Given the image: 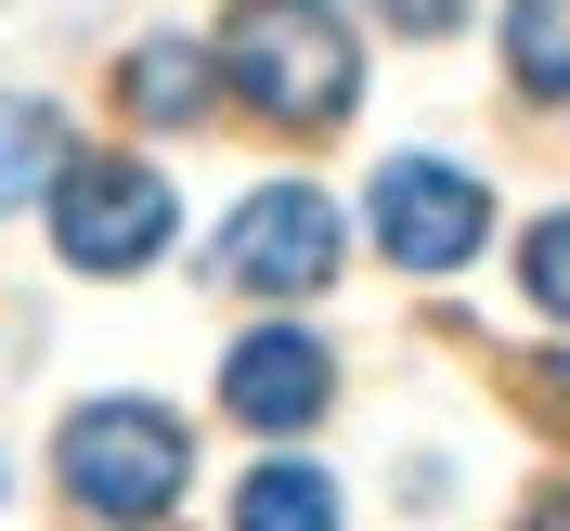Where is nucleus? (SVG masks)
I'll return each instance as SVG.
<instances>
[{"instance_id": "12", "label": "nucleus", "mask_w": 570, "mask_h": 531, "mask_svg": "<svg viewBox=\"0 0 570 531\" xmlns=\"http://www.w3.org/2000/svg\"><path fill=\"white\" fill-rule=\"evenodd\" d=\"M519 402H532V415L570 441V351H532V363H519Z\"/></svg>"}, {"instance_id": "13", "label": "nucleus", "mask_w": 570, "mask_h": 531, "mask_svg": "<svg viewBox=\"0 0 570 531\" xmlns=\"http://www.w3.org/2000/svg\"><path fill=\"white\" fill-rule=\"evenodd\" d=\"M390 27H415V39H428V27H454V0H390Z\"/></svg>"}, {"instance_id": "11", "label": "nucleus", "mask_w": 570, "mask_h": 531, "mask_svg": "<svg viewBox=\"0 0 570 531\" xmlns=\"http://www.w3.org/2000/svg\"><path fill=\"white\" fill-rule=\"evenodd\" d=\"M519 273H532V298H544V312H570V208H558V220H532Z\"/></svg>"}, {"instance_id": "10", "label": "nucleus", "mask_w": 570, "mask_h": 531, "mask_svg": "<svg viewBox=\"0 0 570 531\" xmlns=\"http://www.w3.org/2000/svg\"><path fill=\"white\" fill-rule=\"evenodd\" d=\"M39 181H66V130L52 105H0V208H27Z\"/></svg>"}, {"instance_id": "6", "label": "nucleus", "mask_w": 570, "mask_h": 531, "mask_svg": "<svg viewBox=\"0 0 570 531\" xmlns=\"http://www.w3.org/2000/svg\"><path fill=\"white\" fill-rule=\"evenodd\" d=\"M220 402L285 441V427H312L324 402H337V363H324L312 324H259V337H234V363H220Z\"/></svg>"}, {"instance_id": "7", "label": "nucleus", "mask_w": 570, "mask_h": 531, "mask_svg": "<svg viewBox=\"0 0 570 531\" xmlns=\"http://www.w3.org/2000/svg\"><path fill=\"white\" fill-rule=\"evenodd\" d=\"M117 91H130L142 130H195V117H208V52H195V39H142L130 66H117Z\"/></svg>"}, {"instance_id": "2", "label": "nucleus", "mask_w": 570, "mask_h": 531, "mask_svg": "<svg viewBox=\"0 0 570 531\" xmlns=\"http://www.w3.org/2000/svg\"><path fill=\"white\" fill-rule=\"evenodd\" d=\"M181 480H195V441H181V415H156V402H91V415L66 427V505L105 531H156L181 505Z\"/></svg>"}, {"instance_id": "1", "label": "nucleus", "mask_w": 570, "mask_h": 531, "mask_svg": "<svg viewBox=\"0 0 570 531\" xmlns=\"http://www.w3.org/2000/svg\"><path fill=\"white\" fill-rule=\"evenodd\" d=\"M220 78L247 91L273 130H337L363 91V39L337 0H234L220 27Z\"/></svg>"}, {"instance_id": "4", "label": "nucleus", "mask_w": 570, "mask_h": 531, "mask_svg": "<svg viewBox=\"0 0 570 531\" xmlns=\"http://www.w3.org/2000/svg\"><path fill=\"white\" fill-rule=\"evenodd\" d=\"M337 247H351V220L324 208L312 181H259L247 208L220 220V273L259 285V298H312V285L337 273Z\"/></svg>"}, {"instance_id": "9", "label": "nucleus", "mask_w": 570, "mask_h": 531, "mask_svg": "<svg viewBox=\"0 0 570 531\" xmlns=\"http://www.w3.org/2000/svg\"><path fill=\"white\" fill-rule=\"evenodd\" d=\"M234 531H337V480L324 466H259L234 493Z\"/></svg>"}, {"instance_id": "8", "label": "nucleus", "mask_w": 570, "mask_h": 531, "mask_svg": "<svg viewBox=\"0 0 570 531\" xmlns=\"http://www.w3.org/2000/svg\"><path fill=\"white\" fill-rule=\"evenodd\" d=\"M505 78L532 105H570V0H505Z\"/></svg>"}, {"instance_id": "14", "label": "nucleus", "mask_w": 570, "mask_h": 531, "mask_svg": "<svg viewBox=\"0 0 570 531\" xmlns=\"http://www.w3.org/2000/svg\"><path fill=\"white\" fill-rule=\"evenodd\" d=\"M519 531H570V480H558V493H544V505H532Z\"/></svg>"}, {"instance_id": "3", "label": "nucleus", "mask_w": 570, "mask_h": 531, "mask_svg": "<svg viewBox=\"0 0 570 531\" xmlns=\"http://www.w3.org/2000/svg\"><path fill=\"white\" fill-rule=\"evenodd\" d=\"M52 247L78 273H142V259L169 247V181L142 169V156H66V181H52Z\"/></svg>"}, {"instance_id": "5", "label": "nucleus", "mask_w": 570, "mask_h": 531, "mask_svg": "<svg viewBox=\"0 0 570 531\" xmlns=\"http://www.w3.org/2000/svg\"><path fill=\"white\" fill-rule=\"evenodd\" d=\"M480 234H493V195L466 169H441V156H390V169H376V247H390L402 273H466Z\"/></svg>"}]
</instances>
